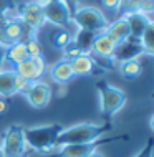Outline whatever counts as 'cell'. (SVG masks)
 Returning <instances> with one entry per match:
<instances>
[{"instance_id":"cell-1","label":"cell","mask_w":154,"mask_h":157,"mask_svg":"<svg viewBox=\"0 0 154 157\" xmlns=\"http://www.w3.org/2000/svg\"><path fill=\"white\" fill-rule=\"evenodd\" d=\"M109 129H111V124H93V122H81V124L70 126L60 132L57 139V147L66 146V144L95 142Z\"/></svg>"},{"instance_id":"cell-2","label":"cell","mask_w":154,"mask_h":157,"mask_svg":"<svg viewBox=\"0 0 154 157\" xmlns=\"http://www.w3.org/2000/svg\"><path fill=\"white\" fill-rule=\"evenodd\" d=\"M63 131L61 124H45L23 129L27 147L40 154H48L57 147V139Z\"/></svg>"},{"instance_id":"cell-3","label":"cell","mask_w":154,"mask_h":157,"mask_svg":"<svg viewBox=\"0 0 154 157\" xmlns=\"http://www.w3.org/2000/svg\"><path fill=\"white\" fill-rule=\"evenodd\" d=\"M96 88H98V93H100V109L109 119L111 116H114L124 106L126 94L123 90H119V88L113 86V84H109L106 81L98 83Z\"/></svg>"},{"instance_id":"cell-4","label":"cell","mask_w":154,"mask_h":157,"mask_svg":"<svg viewBox=\"0 0 154 157\" xmlns=\"http://www.w3.org/2000/svg\"><path fill=\"white\" fill-rule=\"evenodd\" d=\"M71 20L81 30L91 33H101L108 27V20L103 15V12L96 7H80L71 15Z\"/></svg>"},{"instance_id":"cell-5","label":"cell","mask_w":154,"mask_h":157,"mask_svg":"<svg viewBox=\"0 0 154 157\" xmlns=\"http://www.w3.org/2000/svg\"><path fill=\"white\" fill-rule=\"evenodd\" d=\"M41 13H43L45 23L48 22L55 27H61L68 30V27L73 23V20H71L73 12L65 0H45V2H41Z\"/></svg>"},{"instance_id":"cell-6","label":"cell","mask_w":154,"mask_h":157,"mask_svg":"<svg viewBox=\"0 0 154 157\" xmlns=\"http://www.w3.org/2000/svg\"><path fill=\"white\" fill-rule=\"evenodd\" d=\"M23 129L25 127L14 124L5 131L2 144H0V154H2V157L23 155L25 154V151H27V142H25Z\"/></svg>"},{"instance_id":"cell-7","label":"cell","mask_w":154,"mask_h":157,"mask_svg":"<svg viewBox=\"0 0 154 157\" xmlns=\"http://www.w3.org/2000/svg\"><path fill=\"white\" fill-rule=\"evenodd\" d=\"M17 18L25 25V28L30 33L35 35V32L40 30L45 25V18L43 13H41V2L32 0V2H27L23 5L17 7Z\"/></svg>"},{"instance_id":"cell-8","label":"cell","mask_w":154,"mask_h":157,"mask_svg":"<svg viewBox=\"0 0 154 157\" xmlns=\"http://www.w3.org/2000/svg\"><path fill=\"white\" fill-rule=\"evenodd\" d=\"M14 71L18 76H22V78L35 83V81H40V78L46 73V63L43 60V56H40V58H27V60H23L22 63L15 65Z\"/></svg>"},{"instance_id":"cell-9","label":"cell","mask_w":154,"mask_h":157,"mask_svg":"<svg viewBox=\"0 0 154 157\" xmlns=\"http://www.w3.org/2000/svg\"><path fill=\"white\" fill-rule=\"evenodd\" d=\"M143 53L144 52H143V46H141L139 40L129 36L128 40L116 45V50H114L113 56H111V61L119 65V63L128 61V60H138V56Z\"/></svg>"},{"instance_id":"cell-10","label":"cell","mask_w":154,"mask_h":157,"mask_svg":"<svg viewBox=\"0 0 154 157\" xmlns=\"http://www.w3.org/2000/svg\"><path fill=\"white\" fill-rule=\"evenodd\" d=\"M116 41L111 38L106 32H101V33H96L95 35V40H93V45H91V52L93 55L91 56H96V58H101V60H111L114 50H116Z\"/></svg>"},{"instance_id":"cell-11","label":"cell","mask_w":154,"mask_h":157,"mask_svg":"<svg viewBox=\"0 0 154 157\" xmlns=\"http://www.w3.org/2000/svg\"><path fill=\"white\" fill-rule=\"evenodd\" d=\"M3 25V35H5L8 45L17 43V41H25L30 36H35L33 33H30L25 25L20 22L18 18H8V20H0Z\"/></svg>"},{"instance_id":"cell-12","label":"cell","mask_w":154,"mask_h":157,"mask_svg":"<svg viewBox=\"0 0 154 157\" xmlns=\"http://www.w3.org/2000/svg\"><path fill=\"white\" fill-rule=\"evenodd\" d=\"M25 98H27L28 104L32 108H38V109L45 108L51 99V88L46 83L35 81L32 84V88H30V91L25 94Z\"/></svg>"},{"instance_id":"cell-13","label":"cell","mask_w":154,"mask_h":157,"mask_svg":"<svg viewBox=\"0 0 154 157\" xmlns=\"http://www.w3.org/2000/svg\"><path fill=\"white\" fill-rule=\"evenodd\" d=\"M123 18L126 20L128 27H129V33L132 38L139 40L141 35L144 33V30L152 23L149 13H144V12H129V13H123Z\"/></svg>"},{"instance_id":"cell-14","label":"cell","mask_w":154,"mask_h":157,"mask_svg":"<svg viewBox=\"0 0 154 157\" xmlns=\"http://www.w3.org/2000/svg\"><path fill=\"white\" fill-rule=\"evenodd\" d=\"M113 139H106V141H101L100 139L95 142H88V144H66V146L60 147V157H88L89 154L96 151V147L103 142H109Z\"/></svg>"},{"instance_id":"cell-15","label":"cell","mask_w":154,"mask_h":157,"mask_svg":"<svg viewBox=\"0 0 154 157\" xmlns=\"http://www.w3.org/2000/svg\"><path fill=\"white\" fill-rule=\"evenodd\" d=\"M70 65L75 76H89L95 73L96 60L89 53H81L80 56H76L70 61Z\"/></svg>"},{"instance_id":"cell-16","label":"cell","mask_w":154,"mask_h":157,"mask_svg":"<svg viewBox=\"0 0 154 157\" xmlns=\"http://www.w3.org/2000/svg\"><path fill=\"white\" fill-rule=\"evenodd\" d=\"M50 76H51V79H53L55 83H58V84H66V83H70L71 79L75 78L70 61L65 60V58L57 61L53 66L50 68Z\"/></svg>"},{"instance_id":"cell-17","label":"cell","mask_w":154,"mask_h":157,"mask_svg":"<svg viewBox=\"0 0 154 157\" xmlns=\"http://www.w3.org/2000/svg\"><path fill=\"white\" fill-rule=\"evenodd\" d=\"M105 32L108 33V35L116 41V43H121V41H124V40H128V38L131 36L129 27H128L126 20L123 18V17H121V18H118V20H114V22L108 23V27H106Z\"/></svg>"},{"instance_id":"cell-18","label":"cell","mask_w":154,"mask_h":157,"mask_svg":"<svg viewBox=\"0 0 154 157\" xmlns=\"http://www.w3.org/2000/svg\"><path fill=\"white\" fill-rule=\"evenodd\" d=\"M3 56H5V61L12 63L14 66L18 65V63H22L23 60H27V58H28L25 43H23V41H17V43L8 45L7 48L3 50Z\"/></svg>"},{"instance_id":"cell-19","label":"cell","mask_w":154,"mask_h":157,"mask_svg":"<svg viewBox=\"0 0 154 157\" xmlns=\"http://www.w3.org/2000/svg\"><path fill=\"white\" fill-rule=\"evenodd\" d=\"M118 10L121 13H129V12L151 13L152 12V0H121Z\"/></svg>"},{"instance_id":"cell-20","label":"cell","mask_w":154,"mask_h":157,"mask_svg":"<svg viewBox=\"0 0 154 157\" xmlns=\"http://www.w3.org/2000/svg\"><path fill=\"white\" fill-rule=\"evenodd\" d=\"M48 40H50V45L57 50H63L65 46L73 40V35H71L70 30L66 28H61V27H55L53 30L50 32L48 35Z\"/></svg>"},{"instance_id":"cell-21","label":"cell","mask_w":154,"mask_h":157,"mask_svg":"<svg viewBox=\"0 0 154 157\" xmlns=\"http://www.w3.org/2000/svg\"><path fill=\"white\" fill-rule=\"evenodd\" d=\"M15 94V71L2 70L0 71V96L10 98Z\"/></svg>"},{"instance_id":"cell-22","label":"cell","mask_w":154,"mask_h":157,"mask_svg":"<svg viewBox=\"0 0 154 157\" xmlns=\"http://www.w3.org/2000/svg\"><path fill=\"white\" fill-rule=\"evenodd\" d=\"M118 66H119V73H121V76L126 78V79H134L143 73V66H141L139 60H128V61L119 63Z\"/></svg>"},{"instance_id":"cell-23","label":"cell","mask_w":154,"mask_h":157,"mask_svg":"<svg viewBox=\"0 0 154 157\" xmlns=\"http://www.w3.org/2000/svg\"><path fill=\"white\" fill-rule=\"evenodd\" d=\"M95 35H96V33H91V32H86V30H81V28H78L76 33H73V41L78 45V48L83 53H88L89 50H91Z\"/></svg>"},{"instance_id":"cell-24","label":"cell","mask_w":154,"mask_h":157,"mask_svg":"<svg viewBox=\"0 0 154 157\" xmlns=\"http://www.w3.org/2000/svg\"><path fill=\"white\" fill-rule=\"evenodd\" d=\"M139 43L143 46L144 53H148V55L154 53V23H151L146 30H144V33L139 38Z\"/></svg>"},{"instance_id":"cell-25","label":"cell","mask_w":154,"mask_h":157,"mask_svg":"<svg viewBox=\"0 0 154 157\" xmlns=\"http://www.w3.org/2000/svg\"><path fill=\"white\" fill-rule=\"evenodd\" d=\"M25 43V48H27V53H28V58H40L43 56V46L38 41L37 36H30L23 41Z\"/></svg>"},{"instance_id":"cell-26","label":"cell","mask_w":154,"mask_h":157,"mask_svg":"<svg viewBox=\"0 0 154 157\" xmlns=\"http://www.w3.org/2000/svg\"><path fill=\"white\" fill-rule=\"evenodd\" d=\"M17 17V5L14 0H0V20H8Z\"/></svg>"},{"instance_id":"cell-27","label":"cell","mask_w":154,"mask_h":157,"mask_svg":"<svg viewBox=\"0 0 154 157\" xmlns=\"http://www.w3.org/2000/svg\"><path fill=\"white\" fill-rule=\"evenodd\" d=\"M32 81H28V79L22 78V76H18L15 73V94H27L30 91V88H32Z\"/></svg>"},{"instance_id":"cell-28","label":"cell","mask_w":154,"mask_h":157,"mask_svg":"<svg viewBox=\"0 0 154 157\" xmlns=\"http://www.w3.org/2000/svg\"><path fill=\"white\" fill-rule=\"evenodd\" d=\"M63 53H65V60L71 61V60H73V58L80 56V55L83 53V52H81V50L78 48V45H76L75 41L71 40L70 43H68V45L65 46V48H63Z\"/></svg>"},{"instance_id":"cell-29","label":"cell","mask_w":154,"mask_h":157,"mask_svg":"<svg viewBox=\"0 0 154 157\" xmlns=\"http://www.w3.org/2000/svg\"><path fill=\"white\" fill-rule=\"evenodd\" d=\"M152 139H148L146 146H144V149H141L138 154H136V157H152Z\"/></svg>"},{"instance_id":"cell-30","label":"cell","mask_w":154,"mask_h":157,"mask_svg":"<svg viewBox=\"0 0 154 157\" xmlns=\"http://www.w3.org/2000/svg\"><path fill=\"white\" fill-rule=\"evenodd\" d=\"M119 2H121V0H101V5L105 8H108V10H118Z\"/></svg>"},{"instance_id":"cell-31","label":"cell","mask_w":154,"mask_h":157,"mask_svg":"<svg viewBox=\"0 0 154 157\" xmlns=\"http://www.w3.org/2000/svg\"><path fill=\"white\" fill-rule=\"evenodd\" d=\"M7 111V103L3 99H0V114H3Z\"/></svg>"},{"instance_id":"cell-32","label":"cell","mask_w":154,"mask_h":157,"mask_svg":"<svg viewBox=\"0 0 154 157\" xmlns=\"http://www.w3.org/2000/svg\"><path fill=\"white\" fill-rule=\"evenodd\" d=\"M88 157H105V155H103L101 152H98V151H95V152H93V154H89Z\"/></svg>"},{"instance_id":"cell-33","label":"cell","mask_w":154,"mask_h":157,"mask_svg":"<svg viewBox=\"0 0 154 157\" xmlns=\"http://www.w3.org/2000/svg\"><path fill=\"white\" fill-rule=\"evenodd\" d=\"M8 157H23V155H8Z\"/></svg>"}]
</instances>
